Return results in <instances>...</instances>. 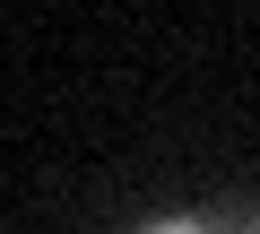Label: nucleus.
<instances>
[{
    "label": "nucleus",
    "instance_id": "1",
    "mask_svg": "<svg viewBox=\"0 0 260 234\" xmlns=\"http://www.w3.org/2000/svg\"><path fill=\"white\" fill-rule=\"evenodd\" d=\"M139 234H208L200 217H156V225H139Z\"/></svg>",
    "mask_w": 260,
    "mask_h": 234
},
{
    "label": "nucleus",
    "instance_id": "2",
    "mask_svg": "<svg viewBox=\"0 0 260 234\" xmlns=\"http://www.w3.org/2000/svg\"><path fill=\"white\" fill-rule=\"evenodd\" d=\"M243 234H260V217H251V225H243Z\"/></svg>",
    "mask_w": 260,
    "mask_h": 234
}]
</instances>
